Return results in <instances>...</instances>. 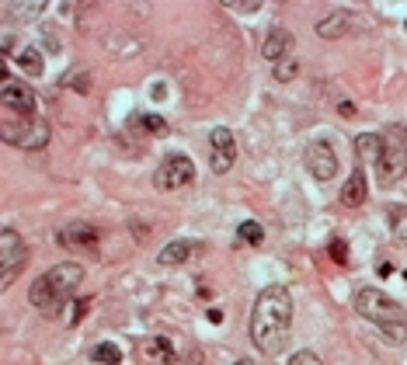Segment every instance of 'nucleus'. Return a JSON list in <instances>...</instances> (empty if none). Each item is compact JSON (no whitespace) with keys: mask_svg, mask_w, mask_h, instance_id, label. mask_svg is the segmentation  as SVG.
Masks as SVG:
<instances>
[{"mask_svg":"<svg viewBox=\"0 0 407 365\" xmlns=\"http://www.w3.org/2000/svg\"><path fill=\"white\" fill-rule=\"evenodd\" d=\"M355 313L366 317V320H373L376 331L380 327H394V324H407V313L401 310V303H394L387 292H380L373 285H362L355 292Z\"/></svg>","mask_w":407,"mask_h":365,"instance_id":"4","label":"nucleus"},{"mask_svg":"<svg viewBox=\"0 0 407 365\" xmlns=\"http://www.w3.org/2000/svg\"><path fill=\"white\" fill-rule=\"evenodd\" d=\"M348 32H352V14L348 11H331L327 18L317 21V35L320 39H341Z\"/></svg>","mask_w":407,"mask_h":365,"instance_id":"14","label":"nucleus"},{"mask_svg":"<svg viewBox=\"0 0 407 365\" xmlns=\"http://www.w3.org/2000/svg\"><path fill=\"white\" fill-rule=\"evenodd\" d=\"M91 359H95L98 365H122V352H118V345L102 341V345H95V348H91Z\"/></svg>","mask_w":407,"mask_h":365,"instance_id":"19","label":"nucleus"},{"mask_svg":"<svg viewBox=\"0 0 407 365\" xmlns=\"http://www.w3.org/2000/svg\"><path fill=\"white\" fill-rule=\"evenodd\" d=\"M139 355L146 359L150 365H178V352H174V345H171V338H164V334H146L143 341H139Z\"/></svg>","mask_w":407,"mask_h":365,"instance_id":"12","label":"nucleus"},{"mask_svg":"<svg viewBox=\"0 0 407 365\" xmlns=\"http://www.w3.org/2000/svg\"><path fill=\"white\" fill-rule=\"evenodd\" d=\"M293 49H296V42H293V35H289L286 28H272L268 39H265V46H261V53H265V60H268L272 67L282 63V60H289Z\"/></svg>","mask_w":407,"mask_h":365,"instance_id":"13","label":"nucleus"},{"mask_svg":"<svg viewBox=\"0 0 407 365\" xmlns=\"http://www.w3.org/2000/svg\"><path fill=\"white\" fill-rule=\"evenodd\" d=\"M237 160V143H233V132L230 129H212L209 132V167L212 174H226Z\"/></svg>","mask_w":407,"mask_h":365,"instance_id":"10","label":"nucleus"},{"mask_svg":"<svg viewBox=\"0 0 407 365\" xmlns=\"http://www.w3.org/2000/svg\"><path fill=\"white\" fill-rule=\"evenodd\" d=\"M233 365H254V362H247V359H237V362H233Z\"/></svg>","mask_w":407,"mask_h":365,"instance_id":"28","label":"nucleus"},{"mask_svg":"<svg viewBox=\"0 0 407 365\" xmlns=\"http://www.w3.org/2000/svg\"><path fill=\"white\" fill-rule=\"evenodd\" d=\"M362 202H366V167L359 164V167L352 171V178L345 181V188H341V205L359 209Z\"/></svg>","mask_w":407,"mask_h":365,"instance_id":"15","label":"nucleus"},{"mask_svg":"<svg viewBox=\"0 0 407 365\" xmlns=\"http://www.w3.org/2000/svg\"><path fill=\"white\" fill-rule=\"evenodd\" d=\"M56 244L60 247H70V251H98V230L91 226V223H84V219H70L67 226H60L56 230Z\"/></svg>","mask_w":407,"mask_h":365,"instance_id":"11","label":"nucleus"},{"mask_svg":"<svg viewBox=\"0 0 407 365\" xmlns=\"http://www.w3.org/2000/svg\"><path fill=\"white\" fill-rule=\"evenodd\" d=\"M4 139L21 146V150H42L49 143V122L46 118H21V125L14 122H4Z\"/></svg>","mask_w":407,"mask_h":365,"instance_id":"6","label":"nucleus"},{"mask_svg":"<svg viewBox=\"0 0 407 365\" xmlns=\"http://www.w3.org/2000/svg\"><path fill=\"white\" fill-rule=\"evenodd\" d=\"M46 11V4H7V14H25V18H32V14H42Z\"/></svg>","mask_w":407,"mask_h":365,"instance_id":"24","label":"nucleus"},{"mask_svg":"<svg viewBox=\"0 0 407 365\" xmlns=\"http://www.w3.org/2000/svg\"><path fill=\"white\" fill-rule=\"evenodd\" d=\"M192 181H195V164L188 157H181V153L167 157L157 167V174H153V188L157 191H178V188H185V184H192Z\"/></svg>","mask_w":407,"mask_h":365,"instance_id":"7","label":"nucleus"},{"mask_svg":"<svg viewBox=\"0 0 407 365\" xmlns=\"http://www.w3.org/2000/svg\"><path fill=\"white\" fill-rule=\"evenodd\" d=\"M383 139V153H380V164H376V181L383 184H397L407 174V129L404 125H387L380 132Z\"/></svg>","mask_w":407,"mask_h":365,"instance_id":"3","label":"nucleus"},{"mask_svg":"<svg viewBox=\"0 0 407 365\" xmlns=\"http://www.w3.org/2000/svg\"><path fill=\"white\" fill-rule=\"evenodd\" d=\"M230 11H237V14H258L265 4H226Z\"/></svg>","mask_w":407,"mask_h":365,"instance_id":"27","label":"nucleus"},{"mask_svg":"<svg viewBox=\"0 0 407 365\" xmlns=\"http://www.w3.org/2000/svg\"><path fill=\"white\" fill-rule=\"evenodd\" d=\"M237 237H240L244 244H251V247H261V240H265V230H261L254 219H244V223L237 226Z\"/></svg>","mask_w":407,"mask_h":365,"instance_id":"21","label":"nucleus"},{"mask_svg":"<svg viewBox=\"0 0 407 365\" xmlns=\"http://www.w3.org/2000/svg\"><path fill=\"white\" fill-rule=\"evenodd\" d=\"M81 282H84V268L74 265V261H63V265L49 268L46 275H39V278L32 282L28 299H32V306H35L42 317H56V313L67 306V299L81 289Z\"/></svg>","mask_w":407,"mask_h":365,"instance_id":"2","label":"nucleus"},{"mask_svg":"<svg viewBox=\"0 0 407 365\" xmlns=\"http://www.w3.org/2000/svg\"><path fill=\"white\" fill-rule=\"evenodd\" d=\"M306 171L317 178L320 184H327L334 174H338V153L327 139H313L306 146Z\"/></svg>","mask_w":407,"mask_h":365,"instance_id":"9","label":"nucleus"},{"mask_svg":"<svg viewBox=\"0 0 407 365\" xmlns=\"http://www.w3.org/2000/svg\"><path fill=\"white\" fill-rule=\"evenodd\" d=\"M195 240H171L167 247H160V254H157V261L160 265H167V268H174V265H185L192 254H195Z\"/></svg>","mask_w":407,"mask_h":365,"instance_id":"16","label":"nucleus"},{"mask_svg":"<svg viewBox=\"0 0 407 365\" xmlns=\"http://www.w3.org/2000/svg\"><path fill=\"white\" fill-rule=\"evenodd\" d=\"M293 324V296L286 285L261 289L254 310H251V341L261 355H279L289 341Z\"/></svg>","mask_w":407,"mask_h":365,"instance_id":"1","label":"nucleus"},{"mask_svg":"<svg viewBox=\"0 0 407 365\" xmlns=\"http://www.w3.org/2000/svg\"><path fill=\"white\" fill-rule=\"evenodd\" d=\"M0 104H4V115H21V118H35V91L25 84V81H4L0 88Z\"/></svg>","mask_w":407,"mask_h":365,"instance_id":"8","label":"nucleus"},{"mask_svg":"<svg viewBox=\"0 0 407 365\" xmlns=\"http://www.w3.org/2000/svg\"><path fill=\"white\" fill-rule=\"evenodd\" d=\"M129 125H136V129H146L150 136H160V132H167V122H164L160 115H136V118H129Z\"/></svg>","mask_w":407,"mask_h":365,"instance_id":"20","label":"nucleus"},{"mask_svg":"<svg viewBox=\"0 0 407 365\" xmlns=\"http://www.w3.org/2000/svg\"><path fill=\"white\" fill-rule=\"evenodd\" d=\"M355 153H359L362 164H380V153H383L380 132H362V136L355 139Z\"/></svg>","mask_w":407,"mask_h":365,"instance_id":"17","label":"nucleus"},{"mask_svg":"<svg viewBox=\"0 0 407 365\" xmlns=\"http://www.w3.org/2000/svg\"><path fill=\"white\" fill-rule=\"evenodd\" d=\"M14 63L21 67V74H28V77H42V53L39 49H21V53H14Z\"/></svg>","mask_w":407,"mask_h":365,"instance_id":"18","label":"nucleus"},{"mask_svg":"<svg viewBox=\"0 0 407 365\" xmlns=\"http://www.w3.org/2000/svg\"><path fill=\"white\" fill-rule=\"evenodd\" d=\"M390 230H394V237H397V240H404V244H407V205H404V209H394Z\"/></svg>","mask_w":407,"mask_h":365,"instance_id":"23","label":"nucleus"},{"mask_svg":"<svg viewBox=\"0 0 407 365\" xmlns=\"http://www.w3.org/2000/svg\"><path fill=\"white\" fill-rule=\"evenodd\" d=\"M331 258H334L338 265H345V261H348V251H345V240H331Z\"/></svg>","mask_w":407,"mask_h":365,"instance_id":"26","label":"nucleus"},{"mask_svg":"<svg viewBox=\"0 0 407 365\" xmlns=\"http://www.w3.org/2000/svg\"><path fill=\"white\" fill-rule=\"evenodd\" d=\"M404 28H407V25H404Z\"/></svg>","mask_w":407,"mask_h":365,"instance_id":"29","label":"nucleus"},{"mask_svg":"<svg viewBox=\"0 0 407 365\" xmlns=\"http://www.w3.org/2000/svg\"><path fill=\"white\" fill-rule=\"evenodd\" d=\"M25 261H28V247H25L21 233L4 226V233H0V285L4 289L18 278V272L25 268Z\"/></svg>","mask_w":407,"mask_h":365,"instance_id":"5","label":"nucleus"},{"mask_svg":"<svg viewBox=\"0 0 407 365\" xmlns=\"http://www.w3.org/2000/svg\"><path fill=\"white\" fill-rule=\"evenodd\" d=\"M300 74V63H296V56H289V60H282V63H275V81H282V84H289L293 77Z\"/></svg>","mask_w":407,"mask_h":365,"instance_id":"22","label":"nucleus"},{"mask_svg":"<svg viewBox=\"0 0 407 365\" xmlns=\"http://www.w3.org/2000/svg\"><path fill=\"white\" fill-rule=\"evenodd\" d=\"M286 365H320V355H317V352H296V355H293V359H289V362Z\"/></svg>","mask_w":407,"mask_h":365,"instance_id":"25","label":"nucleus"}]
</instances>
